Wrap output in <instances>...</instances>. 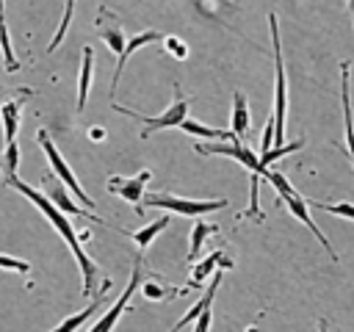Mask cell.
Returning <instances> with one entry per match:
<instances>
[{
	"mask_svg": "<svg viewBox=\"0 0 354 332\" xmlns=\"http://www.w3.org/2000/svg\"><path fill=\"white\" fill-rule=\"evenodd\" d=\"M100 33H102V42L116 53V55H122L124 53V44H127V36L122 33V28L119 25H111V28H105V25H100Z\"/></svg>",
	"mask_w": 354,
	"mask_h": 332,
	"instance_id": "24",
	"label": "cell"
},
{
	"mask_svg": "<svg viewBox=\"0 0 354 332\" xmlns=\"http://www.w3.org/2000/svg\"><path fill=\"white\" fill-rule=\"evenodd\" d=\"M141 257L144 255H138L136 257V263H133V274H130V282H127V288L122 290V296L119 299H113V304L105 310V315L88 329V332H111L116 324H119V318H122V313L127 310V302L133 299V293L138 290V285H141Z\"/></svg>",
	"mask_w": 354,
	"mask_h": 332,
	"instance_id": "7",
	"label": "cell"
},
{
	"mask_svg": "<svg viewBox=\"0 0 354 332\" xmlns=\"http://www.w3.org/2000/svg\"><path fill=\"white\" fill-rule=\"evenodd\" d=\"M166 227H169V216H160V219H155L152 224H147V227H141V230L130 232V238H133V241H136V246L144 252V249H147V246H149V243H152V241H155Z\"/></svg>",
	"mask_w": 354,
	"mask_h": 332,
	"instance_id": "22",
	"label": "cell"
},
{
	"mask_svg": "<svg viewBox=\"0 0 354 332\" xmlns=\"http://www.w3.org/2000/svg\"><path fill=\"white\" fill-rule=\"evenodd\" d=\"M274 147V116L266 119V130H263V141H260V152H268Z\"/></svg>",
	"mask_w": 354,
	"mask_h": 332,
	"instance_id": "27",
	"label": "cell"
},
{
	"mask_svg": "<svg viewBox=\"0 0 354 332\" xmlns=\"http://www.w3.org/2000/svg\"><path fill=\"white\" fill-rule=\"evenodd\" d=\"M160 36H163V33H158V30H144V33H138V36H130V39H127L124 53L116 58V72H113V80H111V97L116 94V83H119V77H122V69H124L127 58H130L138 47H144V44H149V42H155V39H160Z\"/></svg>",
	"mask_w": 354,
	"mask_h": 332,
	"instance_id": "14",
	"label": "cell"
},
{
	"mask_svg": "<svg viewBox=\"0 0 354 332\" xmlns=\"http://www.w3.org/2000/svg\"><path fill=\"white\" fill-rule=\"evenodd\" d=\"M230 124H232L235 138H243L249 133V102H246V94H241V91L232 94V119H230Z\"/></svg>",
	"mask_w": 354,
	"mask_h": 332,
	"instance_id": "17",
	"label": "cell"
},
{
	"mask_svg": "<svg viewBox=\"0 0 354 332\" xmlns=\"http://www.w3.org/2000/svg\"><path fill=\"white\" fill-rule=\"evenodd\" d=\"M210 321H213V307L205 310V313L194 321V332H210Z\"/></svg>",
	"mask_w": 354,
	"mask_h": 332,
	"instance_id": "29",
	"label": "cell"
},
{
	"mask_svg": "<svg viewBox=\"0 0 354 332\" xmlns=\"http://www.w3.org/2000/svg\"><path fill=\"white\" fill-rule=\"evenodd\" d=\"M141 293H144L147 302H166V299L180 296L183 290H177L174 285H166L160 277H149V279L141 285Z\"/></svg>",
	"mask_w": 354,
	"mask_h": 332,
	"instance_id": "19",
	"label": "cell"
},
{
	"mask_svg": "<svg viewBox=\"0 0 354 332\" xmlns=\"http://www.w3.org/2000/svg\"><path fill=\"white\" fill-rule=\"evenodd\" d=\"M210 232H218V227H216V224H207V221H194V227H191V241H188V263H191V266L199 260V249H202V243H205V238H207Z\"/></svg>",
	"mask_w": 354,
	"mask_h": 332,
	"instance_id": "21",
	"label": "cell"
},
{
	"mask_svg": "<svg viewBox=\"0 0 354 332\" xmlns=\"http://www.w3.org/2000/svg\"><path fill=\"white\" fill-rule=\"evenodd\" d=\"M0 268H11V271H22V274H28V271H30V266H28V263L14 260V257H8V255H0Z\"/></svg>",
	"mask_w": 354,
	"mask_h": 332,
	"instance_id": "28",
	"label": "cell"
},
{
	"mask_svg": "<svg viewBox=\"0 0 354 332\" xmlns=\"http://www.w3.org/2000/svg\"><path fill=\"white\" fill-rule=\"evenodd\" d=\"M91 72H94V50L83 47V53H80V77H77V111L86 108L88 86H91Z\"/></svg>",
	"mask_w": 354,
	"mask_h": 332,
	"instance_id": "16",
	"label": "cell"
},
{
	"mask_svg": "<svg viewBox=\"0 0 354 332\" xmlns=\"http://www.w3.org/2000/svg\"><path fill=\"white\" fill-rule=\"evenodd\" d=\"M268 28H271V44H274V147L285 144V119H288V80H285V64H282V42H279V25L277 14H268Z\"/></svg>",
	"mask_w": 354,
	"mask_h": 332,
	"instance_id": "2",
	"label": "cell"
},
{
	"mask_svg": "<svg viewBox=\"0 0 354 332\" xmlns=\"http://www.w3.org/2000/svg\"><path fill=\"white\" fill-rule=\"evenodd\" d=\"M348 11H351V17H354V0H348Z\"/></svg>",
	"mask_w": 354,
	"mask_h": 332,
	"instance_id": "31",
	"label": "cell"
},
{
	"mask_svg": "<svg viewBox=\"0 0 354 332\" xmlns=\"http://www.w3.org/2000/svg\"><path fill=\"white\" fill-rule=\"evenodd\" d=\"M36 138H39V147L44 149L47 160H50L53 174H55V177H58V180H61V183H64V185H66V188H69V191H72V194H75L86 208H94V199L83 191V185H80V183H77V177L72 174V169H69V163L64 160V155L55 149V144H53V138L47 136V130H39V136H36Z\"/></svg>",
	"mask_w": 354,
	"mask_h": 332,
	"instance_id": "5",
	"label": "cell"
},
{
	"mask_svg": "<svg viewBox=\"0 0 354 332\" xmlns=\"http://www.w3.org/2000/svg\"><path fill=\"white\" fill-rule=\"evenodd\" d=\"M180 130H185V133H191V136H196V138H202V141H224V138H235V133L232 130H221V127H207V124H199V122H194V119H185L183 124H180Z\"/></svg>",
	"mask_w": 354,
	"mask_h": 332,
	"instance_id": "18",
	"label": "cell"
},
{
	"mask_svg": "<svg viewBox=\"0 0 354 332\" xmlns=\"http://www.w3.org/2000/svg\"><path fill=\"white\" fill-rule=\"evenodd\" d=\"M279 202H285V205H288V213H290V216H296V219H299L304 227H310V232H313V235L321 241V246H324V249L332 255V260H337V255H335L332 243L326 241V235H324V232H321V227L315 224V219H313V213H310V205H307V199H304L299 191H293L290 196H285V199H279Z\"/></svg>",
	"mask_w": 354,
	"mask_h": 332,
	"instance_id": "9",
	"label": "cell"
},
{
	"mask_svg": "<svg viewBox=\"0 0 354 332\" xmlns=\"http://www.w3.org/2000/svg\"><path fill=\"white\" fill-rule=\"evenodd\" d=\"M321 332H326V321H321Z\"/></svg>",
	"mask_w": 354,
	"mask_h": 332,
	"instance_id": "32",
	"label": "cell"
},
{
	"mask_svg": "<svg viewBox=\"0 0 354 332\" xmlns=\"http://www.w3.org/2000/svg\"><path fill=\"white\" fill-rule=\"evenodd\" d=\"M232 266H235V263H232L224 252H213V255H207V257H202V260L194 263V268H191V282H188L183 290L199 288L205 279H213V274H218V268H232Z\"/></svg>",
	"mask_w": 354,
	"mask_h": 332,
	"instance_id": "12",
	"label": "cell"
},
{
	"mask_svg": "<svg viewBox=\"0 0 354 332\" xmlns=\"http://www.w3.org/2000/svg\"><path fill=\"white\" fill-rule=\"evenodd\" d=\"M218 282H221V274H213V279H210V285H207L205 296H202L196 304H191V307H188V313H185V315H183V318H180V321H177V324H174L169 332H180L183 326L194 324V321H196V318H199L205 310H210V307H213V299H216V290H218Z\"/></svg>",
	"mask_w": 354,
	"mask_h": 332,
	"instance_id": "13",
	"label": "cell"
},
{
	"mask_svg": "<svg viewBox=\"0 0 354 332\" xmlns=\"http://www.w3.org/2000/svg\"><path fill=\"white\" fill-rule=\"evenodd\" d=\"M30 91L22 89L17 94H11L6 102H0V122H3V144H14L17 141V130H19V113H22V100Z\"/></svg>",
	"mask_w": 354,
	"mask_h": 332,
	"instance_id": "10",
	"label": "cell"
},
{
	"mask_svg": "<svg viewBox=\"0 0 354 332\" xmlns=\"http://www.w3.org/2000/svg\"><path fill=\"white\" fill-rule=\"evenodd\" d=\"M310 208H318V210H326L332 216H340L346 221H354V202H307Z\"/></svg>",
	"mask_w": 354,
	"mask_h": 332,
	"instance_id": "23",
	"label": "cell"
},
{
	"mask_svg": "<svg viewBox=\"0 0 354 332\" xmlns=\"http://www.w3.org/2000/svg\"><path fill=\"white\" fill-rule=\"evenodd\" d=\"M113 108L119 111V113H127V116H133V119H138V122H144L147 127L141 130V136L147 138V136H152L155 130H166V127H180L185 119H188V100L183 97V91H180V83H174V102L163 111V113H158V116H144V113H136V111H130V108H122V105H116L113 102Z\"/></svg>",
	"mask_w": 354,
	"mask_h": 332,
	"instance_id": "4",
	"label": "cell"
},
{
	"mask_svg": "<svg viewBox=\"0 0 354 332\" xmlns=\"http://www.w3.org/2000/svg\"><path fill=\"white\" fill-rule=\"evenodd\" d=\"M166 44H169V50H171V53H177L180 58H185V55H188V47H185L180 39H174V36H166Z\"/></svg>",
	"mask_w": 354,
	"mask_h": 332,
	"instance_id": "30",
	"label": "cell"
},
{
	"mask_svg": "<svg viewBox=\"0 0 354 332\" xmlns=\"http://www.w3.org/2000/svg\"><path fill=\"white\" fill-rule=\"evenodd\" d=\"M17 166H19V147H17V141H14V144H8L6 152H3L0 169L6 172V177H14V174H17Z\"/></svg>",
	"mask_w": 354,
	"mask_h": 332,
	"instance_id": "26",
	"label": "cell"
},
{
	"mask_svg": "<svg viewBox=\"0 0 354 332\" xmlns=\"http://www.w3.org/2000/svg\"><path fill=\"white\" fill-rule=\"evenodd\" d=\"M144 208H160L166 213H177V216H205V213H216L221 208H227V199H185V196H174V194H144Z\"/></svg>",
	"mask_w": 354,
	"mask_h": 332,
	"instance_id": "3",
	"label": "cell"
},
{
	"mask_svg": "<svg viewBox=\"0 0 354 332\" xmlns=\"http://www.w3.org/2000/svg\"><path fill=\"white\" fill-rule=\"evenodd\" d=\"M147 180H149V172L147 169L138 172L136 177H111L108 180V191L116 194V196H122L124 202H130V205H136L141 210V202H144V194H147L144 191Z\"/></svg>",
	"mask_w": 354,
	"mask_h": 332,
	"instance_id": "8",
	"label": "cell"
},
{
	"mask_svg": "<svg viewBox=\"0 0 354 332\" xmlns=\"http://www.w3.org/2000/svg\"><path fill=\"white\" fill-rule=\"evenodd\" d=\"M72 11H75V0H66V6H64V17H61V25H58V30H55V36H53V42H50L47 53H53V50H55V47L64 42L66 28H69V22H72Z\"/></svg>",
	"mask_w": 354,
	"mask_h": 332,
	"instance_id": "25",
	"label": "cell"
},
{
	"mask_svg": "<svg viewBox=\"0 0 354 332\" xmlns=\"http://www.w3.org/2000/svg\"><path fill=\"white\" fill-rule=\"evenodd\" d=\"M6 185L8 188H14V191H19L25 199H30L36 208H39V213L55 227V232L66 241V246L72 249V255H75V260H77V266H80V274H83V296H91V293H97V282H100V266L83 252V246H80V235L75 232V227H72V221L66 219V213H61L50 199H47V194H41V191H36L33 185H28V183H22L17 174L14 177H6Z\"/></svg>",
	"mask_w": 354,
	"mask_h": 332,
	"instance_id": "1",
	"label": "cell"
},
{
	"mask_svg": "<svg viewBox=\"0 0 354 332\" xmlns=\"http://www.w3.org/2000/svg\"><path fill=\"white\" fill-rule=\"evenodd\" d=\"M108 288H111V279H105V282H102V288L94 293V299L88 302V307H83V310H77V313L66 315L58 326H53V329H47V332H77V329H80L86 321H91V318H94V313L105 304V290H108Z\"/></svg>",
	"mask_w": 354,
	"mask_h": 332,
	"instance_id": "11",
	"label": "cell"
},
{
	"mask_svg": "<svg viewBox=\"0 0 354 332\" xmlns=\"http://www.w3.org/2000/svg\"><path fill=\"white\" fill-rule=\"evenodd\" d=\"M348 61L340 64V97H343V124H346V147L354 160V119H351V102H348Z\"/></svg>",
	"mask_w": 354,
	"mask_h": 332,
	"instance_id": "15",
	"label": "cell"
},
{
	"mask_svg": "<svg viewBox=\"0 0 354 332\" xmlns=\"http://www.w3.org/2000/svg\"><path fill=\"white\" fill-rule=\"evenodd\" d=\"M194 149L199 155H227V158L243 163V169H249L252 174H257V169H260V155L252 152L241 138H232L230 144H221V141H196Z\"/></svg>",
	"mask_w": 354,
	"mask_h": 332,
	"instance_id": "6",
	"label": "cell"
},
{
	"mask_svg": "<svg viewBox=\"0 0 354 332\" xmlns=\"http://www.w3.org/2000/svg\"><path fill=\"white\" fill-rule=\"evenodd\" d=\"M47 199L61 210V213H72V216H88V219H94V221H102V219H97L94 213H86L80 205H75L72 199H69V194L61 188V185H53L50 191H47Z\"/></svg>",
	"mask_w": 354,
	"mask_h": 332,
	"instance_id": "20",
	"label": "cell"
}]
</instances>
